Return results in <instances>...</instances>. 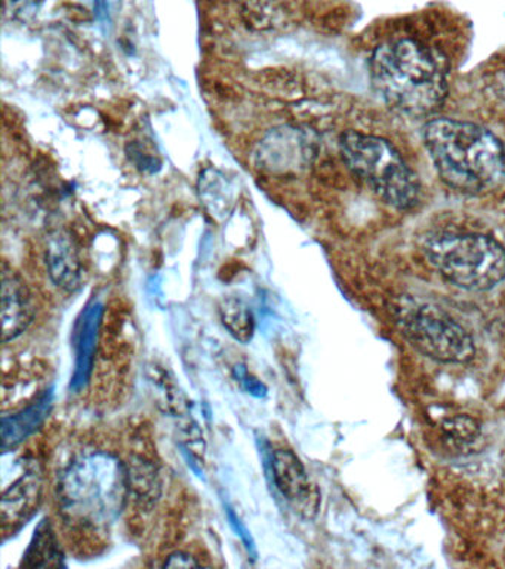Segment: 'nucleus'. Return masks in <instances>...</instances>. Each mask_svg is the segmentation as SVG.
<instances>
[{"instance_id":"f257e3e1","label":"nucleus","mask_w":505,"mask_h":569,"mask_svg":"<svg viewBox=\"0 0 505 569\" xmlns=\"http://www.w3.org/2000/svg\"><path fill=\"white\" fill-rule=\"evenodd\" d=\"M370 70L376 93L407 118H428L447 96L446 57L416 36L394 33L381 40L372 52Z\"/></svg>"},{"instance_id":"f03ea898","label":"nucleus","mask_w":505,"mask_h":569,"mask_svg":"<svg viewBox=\"0 0 505 569\" xmlns=\"http://www.w3.org/2000/svg\"><path fill=\"white\" fill-rule=\"evenodd\" d=\"M423 140L438 177L461 193L481 194L505 181V147L489 129L455 119L428 120Z\"/></svg>"},{"instance_id":"7ed1b4c3","label":"nucleus","mask_w":505,"mask_h":569,"mask_svg":"<svg viewBox=\"0 0 505 569\" xmlns=\"http://www.w3.org/2000/svg\"><path fill=\"white\" fill-rule=\"evenodd\" d=\"M130 497L127 466L114 453L92 451L74 458L57 487L59 510L78 529L109 528Z\"/></svg>"},{"instance_id":"20e7f679","label":"nucleus","mask_w":505,"mask_h":569,"mask_svg":"<svg viewBox=\"0 0 505 569\" xmlns=\"http://www.w3.org/2000/svg\"><path fill=\"white\" fill-rule=\"evenodd\" d=\"M340 151L353 176L383 202L401 211L418 204V177L392 142L371 133L347 131L340 137Z\"/></svg>"},{"instance_id":"39448f33","label":"nucleus","mask_w":505,"mask_h":569,"mask_svg":"<svg viewBox=\"0 0 505 569\" xmlns=\"http://www.w3.org/2000/svg\"><path fill=\"white\" fill-rule=\"evenodd\" d=\"M424 252L447 282L468 291H487L505 279V248L491 236L442 234Z\"/></svg>"},{"instance_id":"423d86ee","label":"nucleus","mask_w":505,"mask_h":569,"mask_svg":"<svg viewBox=\"0 0 505 569\" xmlns=\"http://www.w3.org/2000/svg\"><path fill=\"white\" fill-rule=\"evenodd\" d=\"M401 323L411 345L438 362H468L476 351L467 329L436 307H412L402 316Z\"/></svg>"},{"instance_id":"0eeeda50","label":"nucleus","mask_w":505,"mask_h":569,"mask_svg":"<svg viewBox=\"0 0 505 569\" xmlns=\"http://www.w3.org/2000/svg\"><path fill=\"white\" fill-rule=\"evenodd\" d=\"M270 476L274 488L287 505L305 519H313L321 505V493L307 470L291 449H277L270 456Z\"/></svg>"},{"instance_id":"6e6552de","label":"nucleus","mask_w":505,"mask_h":569,"mask_svg":"<svg viewBox=\"0 0 505 569\" xmlns=\"http://www.w3.org/2000/svg\"><path fill=\"white\" fill-rule=\"evenodd\" d=\"M43 478L41 471L32 469L7 488L0 500L2 531L14 533L23 528L37 513L42 502Z\"/></svg>"},{"instance_id":"1a4fd4ad","label":"nucleus","mask_w":505,"mask_h":569,"mask_svg":"<svg viewBox=\"0 0 505 569\" xmlns=\"http://www.w3.org/2000/svg\"><path fill=\"white\" fill-rule=\"evenodd\" d=\"M46 261L48 274L55 287L68 292H74L81 288L82 260L78 244L68 230H54L48 236Z\"/></svg>"},{"instance_id":"9d476101","label":"nucleus","mask_w":505,"mask_h":569,"mask_svg":"<svg viewBox=\"0 0 505 569\" xmlns=\"http://www.w3.org/2000/svg\"><path fill=\"white\" fill-rule=\"evenodd\" d=\"M309 154L310 144L299 129L279 128L261 142L259 162L273 173L291 172L304 167Z\"/></svg>"},{"instance_id":"9b49d317","label":"nucleus","mask_w":505,"mask_h":569,"mask_svg":"<svg viewBox=\"0 0 505 569\" xmlns=\"http://www.w3.org/2000/svg\"><path fill=\"white\" fill-rule=\"evenodd\" d=\"M34 319L32 293L16 271L3 266L2 338L10 342L28 331Z\"/></svg>"},{"instance_id":"f8f14e48","label":"nucleus","mask_w":505,"mask_h":569,"mask_svg":"<svg viewBox=\"0 0 505 569\" xmlns=\"http://www.w3.org/2000/svg\"><path fill=\"white\" fill-rule=\"evenodd\" d=\"M103 319V302L94 301L87 307L85 313L82 315L81 322H79L77 359H74V371L72 382H70V389L74 393H81L90 385Z\"/></svg>"},{"instance_id":"ddd939ff","label":"nucleus","mask_w":505,"mask_h":569,"mask_svg":"<svg viewBox=\"0 0 505 569\" xmlns=\"http://www.w3.org/2000/svg\"><path fill=\"white\" fill-rule=\"evenodd\" d=\"M52 407H54V391L50 389L43 391L29 407L11 413V416H3L2 425H0L3 451L19 447L30 436L37 433L50 417Z\"/></svg>"},{"instance_id":"4468645a","label":"nucleus","mask_w":505,"mask_h":569,"mask_svg":"<svg viewBox=\"0 0 505 569\" xmlns=\"http://www.w3.org/2000/svg\"><path fill=\"white\" fill-rule=\"evenodd\" d=\"M125 466L130 497L141 507L152 509L162 497L161 470L153 460L144 456H132Z\"/></svg>"},{"instance_id":"2eb2a0df","label":"nucleus","mask_w":505,"mask_h":569,"mask_svg":"<svg viewBox=\"0 0 505 569\" xmlns=\"http://www.w3.org/2000/svg\"><path fill=\"white\" fill-rule=\"evenodd\" d=\"M23 568H60L64 567L63 551L57 540L50 520L42 519L32 537V541L23 556Z\"/></svg>"},{"instance_id":"dca6fc26","label":"nucleus","mask_w":505,"mask_h":569,"mask_svg":"<svg viewBox=\"0 0 505 569\" xmlns=\"http://www.w3.org/2000/svg\"><path fill=\"white\" fill-rule=\"evenodd\" d=\"M199 198L205 204L208 212L212 217H228L232 211L234 203V189L232 182L228 180L216 169H205L199 177Z\"/></svg>"},{"instance_id":"f3484780","label":"nucleus","mask_w":505,"mask_h":569,"mask_svg":"<svg viewBox=\"0 0 505 569\" xmlns=\"http://www.w3.org/2000/svg\"><path fill=\"white\" fill-rule=\"evenodd\" d=\"M220 319L234 340L248 345L255 336V318L251 307L241 298H224L220 305Z\"/></svg>"},{"instance_id":"a211bd4d","label":"nucleus","mask_w":505,"mask_h":569,"mask_svg":"<svg viewBox=\"0 0 505 569\" xmlns=\"http://www.w3.org/2000/svg\"><path fill=\"white\" fill-rule=\"evenodd\" d=\"M233 376L248 395L254 396L256 399H264L265 396H267V386H265L260 378L252 376V373L248 371L246 365H236V367L233 368Z\"/></svg>"},{"instance_id":"6ab92c4d","label":"nucleus","mask_w":505,"mask_h":569,"mask_svg":"<svg viewBox=\"0 0 505 569\" xmlns=\"http://www.w3.org/2000/svg\"><path fill=\"white\" fill-rule=\"evenodd\" d=\"M225 515H228V520L230 527H232L233 531L236 532V536L241 538L243 546L250 553L252 559H256V546L254 538H252L251 532L248 531L245 523L242 522L241 518H239L236 511L232 509V507L228 506V510H225Z\"/></svg>"},{"instance_id":"aec40b11","label":"nucleus","mask_w":505,"mask_h":569,"mask_svg":"<svg viewBox=\"0 0 505 569\" xmlns=\"http://www.w3.org/2000/svg\"><path fill=\"white\" fill-rule=\"evenodd\" d=\"M130 159L140 168L141 171L154 173L161 169V162L154 156L143 153L139 144H132L130 147Z\"/></svg>"},{"instance_id":"412c9836","label":"nucleus","mask_w":505,"mask_h":569,"mask_svg":"<svg viewBox=\"0 0 505 569\" xmlns=\"http://www.w3.org/2000/svg\"><path fill=\"white\" fill-rule=\"evenodd\" d=\"M163 567L165 568H199L201 567V562H198V559L194 558L193 555L188 553L184 550H176L174 553H171L163 562Z\"/></svg>"}]
</instances>
